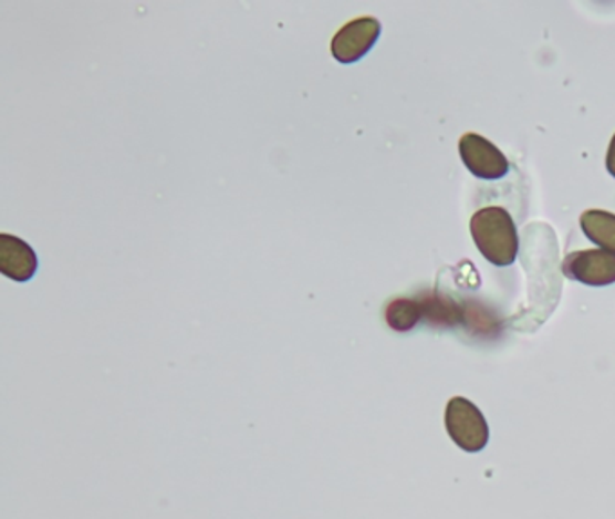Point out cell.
I'll list each match as a JSON object with an SVG mask.
<instances>
[{
    "label": "cell",
    "instance_id": "obj_6",
    "mask_svg": "<svg viewBox=\"0 0 615 519\" xmlns=\"http://www.w3.org/2000/svg\"><path fill=\"white\" fill-rule=\"evenodd\" d=\"M39 260L33 249L11 235H0V272L15 282H28L34 277Z\"/></svg>",
    "mask_w": 615,
    "mask_h": 519
},
{
    "label": "cell",
    "instance_id": "obj_7",
    "mask_svg": "<svg viewBox=\"0 0 615 519\" xmlns=\"http://www.w3.org/2000/svg\"><path fill=\"white\" fill-rule=\"evenodd\" d=\"M583 233L606 251L615 252V215L603 209H588L582 215Z\"/></svg>",
    "mask_w": 615,
    "mask_h": 519
},
{
    "label": "cell",
    "instance_id": "obj_4",
    "mask_svg": "<svg viewBox=\"0 0 615 519\" xmlns=\"http://www.w3.org/2000/svg\"><path fill=\"white\" fill-rule=\"evenodd\" d=\"M379 34H382V24L374 17L351 20L334 34L331 42L334 59L340 63H356L376 45Z\"/></svg>",
    "mask_w": 615,
    "mask_h": 519
},
{
    "label": "cell",
    "instance_id": "obj_3",
    "mask_svg": "<svg viewBox=\"0 0 615 519\" xmlns=\"http://www.w3.org/2000/svg\"><path fill=\"white\" fill-rule=\"evenodd\" d=\"M563 274L585 286H611L615 283V252L606 249L571 252L563 260Z\"/></svg>",
    "mask_w": 615,
    "mask_h": 519
},
{
    "label": "cell",
    "instance_id": "obj_1",
    "mask_svg": "<svg viewBox=\"0 0 615 519\" xmlns=\"http://www.w3.org/2000/svg\"><path fill=\"white\" fill-rule=\"evenodd\" d=\"M471 235L488 262L505 268L517 260L518 233L513 217L503 208H483L471 219Z\"/></svg>",
    "mask_w": 615,
    "mask_h": 519
},
{
    "label": "cell",
    "instance_id": "obj_9",
    "mask_svg": "<svg viewBox=\"0 0 615 519\" xmlns=\"http://www.w3.org/2000/svg\"><path fill=\"white\" fill-rule=\"evenodd\" d=\"M385 320L396 332L411 331L423 320L419 301L408 300V298L390 301L386 307Z\"/></svg>",
    "mask_w": 615,
    "mask_h": 519
},
{
    "label": "cell",
    "instance_id": "obj_5",
    "mask_svg": "<svg viewBox=\"0 0 615 519\" xmlns=\"http://www.w3.org/2000/svg\"><path fill=\"white\" fill-rule=\"evenodd\" d=\"M459 152L466 168L479 179H502L509 172L508 157L479 134L460 137Z\"/></svg>",
    "mask_w": 615,
    "mask_h": 519
},
{
    "label": "cell",
    "instance_id": "obj_10",
    "mask_svg": "<svg viewBox=\"0 0 615 519\" xmlns=\"http://www.w3.org/2000/svg\"><path fill=\"white\" fill-rule=\"evenodd\" d=\"M606 168L611 172L612 177H615V136L612 137L611 148L606 154Z\"/></svg>",
    "mask_w": 615,
    "mask_h": 519
},
{
    "label": "cell",
    "instance_id": "obj_2",
    "mask_svg": "<svg viewBox=\"0 0 615 519\" xmlns=\"http://www.w3.org/2000/svg\"><path fill=\"white\" fill-rule=\"evenodd\" d=\"M446 429L451 440L465 451L477 453L488 444L486 418L468 398L455 397L449 401L446 408Z\"/></svg>",
    "mask_w": 615,
    "mask_h": 519
},
{
    "label": "cell",
    "instance_id": "obj_8",
    "mask_svg": "<svg viewBox=\"0 0 615 519\" xmlns=\"http://www.w3.org/2000/svg\"><path fill=\"white\" fill-rule=\"evenodd\" d=\"M423 320L428 321L434 326H454L459 321L465 320V312L449 298L428 294L419 301Z\"/></svg>",
    "mask_w": 615,
    "mask_h": 519
}]
</instances>
